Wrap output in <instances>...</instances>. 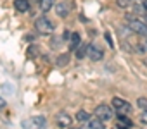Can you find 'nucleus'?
I'll return each instance as SVG.
<instances>
[{"instance_id": "1", "label": "nucleus", "mask_w": 147, "mask_h": 129, "mask_svg": "<svg viewBox=\"0 0 147 129\" xmlns=\"http://www.w3.org/2000/svg\"><path fill=\"white\" fill-rule=\"evenodd\" d=\"M111 105H113V108H114L118 114H123V115L133 112V105H131L130 102H126L125 98H119V96H114Z\"/></svg>"}, {"instance_id": "2", "label": "nucleus", "mask_w": 147, "mask_h": 129, "mask_svg": "<svg viewBox=\"0 0 147 129\" xmlns=\"http://www.w3.org/2000/svg\"><path fill=\"white\" fill-rule=\"evenodd\" d=\"M21 126H23V129H45L47 127V120L42 115H35V117H30V119L23 120Z\"/></svg>"}, {"instance_id": "3", "label": "nucleus", "mask_w": 147, "mask_h": 129, "mask_svg": "<svg viewBox=\"0 0 147 129\" xmlns=\"http://www.w3.org/2000/svg\"><path fill=\"white\" fill-rule=\"evenodd\" d=\"M35 28L38 29V33H43V35H50V33H54V29H55V24L49 19V17H38L36 21H35Z\"/></svg>"}, {"instance_id": "4", "label": "nucleus", "mask_w": 147, "mask_h": 129, "mask_svg": "<svg viewBox=\"0 0 147 129\" xmlns=\"http://www.w3.org/2000/svg\"><path fill=\"white\" fill-rule=\"evenodd\" d=\"M94 115H95L97 119H100L102 122H107V120H111V119H113L114 112H113V107H111V105L102 103V105H97V107H95Z\"/></svg>"}, {"instance_id": "5", "label": "nucleus", "mask_w": 147, "mask_h": 129, "mask_svg": "<svg viewBox=\"0 0 147 129\" xmlns=\"http://www.w3.org/2000/svg\"><path fill=\"white\" fill-rule=\"evenodd\" d=\"M128 28L131 31L138 33V35H144V36L147 35V24L142 23V21H138V19H135V17H130L128 19Z\"/></svg>"}, {"instance_id": "6", "label": "nucleus", "mask_w": 147, "mask_h": 129, "mask_svg": "<svg viewBox=\"0 0 147 129\" xmlns=\"http://www.w3.org/2000/svg\"><path fill=\"white\" fill-rule=\"evenodd\" d=\"M87 55H88V59H90V60H95V62H97V60H100V59L104 57V52L100 50V47H97V45H92V43H90V45L87 47Z\"/></svg>"}, {"instance_id": "7", "label": "nucleus", "mask_w": 147, "mask_h": 129, "mask_svg": "<svg viewBox=\"0 0 147 129\" xmlns=\"http://www.w3.org/2000/svg\"><path fill=\"white\" fill-rule=\"evenodd\" d=\"M71 122H73V119H71V115L67 114V112H59L57 115H55V124L59 126V127H69L71 126Z\"/></svg>"}, {"instance_id": "8", "label": "nucleus", "mask_w": 147, "mask_h": 129, "mask_svg": "<svg viewBox=\"0 0 147 129\" xmlns=\"http://www.w3.org/2000/svg\"><path fill=\"white\" fill-rule=\"evenodd\" d=\"M80 129H106V127H104V122H102L100 119H97V117H95V119H94V117H90L87 122H83V124H82V127H80Z\"/></svg>"}, {"instance_id": "9", "label": "nucleus", "mask_w": 147, "mask_h": 129, "mask_svg": "<svg viewBox=\"0 0 147 129\" xmlns=\"http://www.w3.org/2000/svg\"><path fill=\"white\" fill-rule=\"evenodd\" d=\"M55 14H57L59 17H66V16L69 14V4H66V2H59V4L55 5Z\"/></svg>"}, {"instance_id": "10", "label": "nucleus", "mask_w": 147, "mask_h": 129, "mask_svg": "<svg viewBox=\"0 0 147 129\" xmlns=\"http://www.w3.org/2000/svg\"><path fill=\"white\" fill-rule=\"evenodd\" d=\"M38 7H40L42 12H49V11H52L55 7V0H40Z\"/></svg>"}, {"instance_id": "11", "label": "nucleus", "mask_w": 147, "mask_h": 129, "mask_svg": "<svg viewBox=\"0 0 147 129\" xmlns=\"http://www.w3.org/2000/svg\"><path fill=\"white\" fill-rule=\"evenodd\" d=\"M14 7L19 12H28L30 11V0H14Z\"/></svg>"}, {"instance_id": "12", "label": "nucleus", "mask_w": 147, "mask_h": 129, "mask_svg": "<svg viewBox=\"0 0 147 129\" xmlns=\"http://www.w3.org/2000/svg\"><path fill=\"white\" fill-rule=\"evenodd\" d=\"M128 127H131V120L126 115L119 114V117H118V129H128Z\"/></svg>"}, {"instance_id": "13", "label": "nucleus", "mask_w": 147, "mask_h": 129, "mask_svg": "<svg viewBox=\"0 0 147 129\" xmlns=\"http://www.w3.org/2000/svg\"><path fill=\"white\" fill-rule=\"evenodd\" d=\"M80 41H82L80 35H78V33H73V35H71V41H69V50H76L78 45H80Z\"/></svg>"}, {"instance_id": "14", "label": "nucleus", "mask_w": 147, "mask_h": 129, "mask_svg": "<svg viewBox=\"0 0 147 129\" xmlns=\"http://www.w3.org/2000/svg\"><path fill=\"white\" fill-rule=\"evenodd\" d=\"M88 119H90V114H88V112H85V110H78V114H76V120H78L80 124L87 122Z\"/></svg>"}, {"instance_id": "15", "label": "nucleus", "mask_w": 147, "mask_h": 129, "mask_svg": "<svg viewBox=\"0 0 147 129\" xmlns=\"http://www.w3.org/2000/svg\"><path fill=\"white\" fill-rule=\"evenodd\" d=\"M87 47H88V45H83V47L76 48V57H78V59H83V57L87 55Z\"/></svg>"}, {"instance_id": "16", "label": "nucleus", "mask_w": 147, "mask_h": 129, "mask_svg": "<svg viewBox=\"0 0 147 129\" xmlns=\"http://www.w3.org/2000/svg\"><path fill=\"white\" fill-rule=\"evenodd\" d=\"M137 107H140V108H144V110H147V98H144V96H140V98L137 100Z\"/></svg>"}, {"instance_id": "17", "label": "nucleus", "mask_w": 147, "mask_h": 129, "mask_svg": "<svg viewBox=\"0 0 147 129\" xmlns=\"http://www.w3.org/2000/svg\"><path fill=\"white\" fill-rule=\"evenodd\" d=\"M67 62H69V57H67V55H61V57L57 59V64H59V66H66Z\"/></svg>"}, {"instance_id": "18", "label": "nucleus", "mask_w": 147, "mask_h": 129, "mask_svg": "<svg viewBox=\"0 0 147 129\" xmlns=\"http://www.w3.org/2000/svg\"><path fill=\"white\" fill-rule=\"evenodd\" d=\"M138 119H140V122H142L144 126H147V110H144V112L140 114V117H138Z\"/></svg>"}, {"instance_id": "19", "label": "nucleus", "mask_w": 147, "mask_h": 129, "mask_svg": "<svg viewBox=\"0 0 147 129\" xmlns=\"http://www.w3.org/2000/svg\"><path fill=\"white\" fill-rule=\"evenodd\" d=\"M131 2H133V0H118V5L119 7H128Z\"/></svg>"}, {"instance_id": "20", "label": "nucleus", "mask_w": 147, "mask_h": 129, "mask_svg": "<svg viewBox=\"0 0 147 129\" xmlns=\"http://www.w3.org/2000/svg\"><path fill=\"white\" fill-rule=\"evenodd\" d=\"M138 52H147V38H145V40H144V43L140 45V50H138Z\"/></svg>"}, {"instance_id": "21", "label": "nucleus", "mask_w": 147, "mask_h": 129, "mask_svg": "<svg viewBox=\"0 0 147 129\" xmlns=\"http://www.w3.org/2000/svg\"><path fill=\"white\" fill-rule=\"evenodd\" d=\"M2 108H5V100L0 96V110H2Z\"/></svg>"}, {"instance_id": "22", "label": "nucleus", "mask_w": 147, "mask_h": 129, "mask_svg": "<svg viewBox=\"0 0 147 129\" xmlns=\"http://www.w3.org/2000/svg\"><path fill=\"white\" fill-rule=\"evenodd\" d=\"M36 2H40V0H36Z\"/></svg>"}]
</instances>
